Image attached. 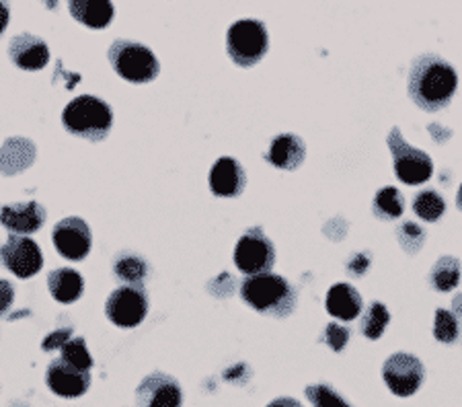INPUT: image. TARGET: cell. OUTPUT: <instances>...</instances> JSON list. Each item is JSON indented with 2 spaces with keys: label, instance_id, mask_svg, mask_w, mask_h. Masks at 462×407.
Instances as JSON below:
<instances>
[{
  "label": "cell",
  "instance_id": "30bf717a",
  "mask_svg": "<svg viewBox=\"0 0 462 407\" xmlns=\"http://www.w3.org/2000/svg\"><path fill=\"white\" fill-rule=\"evenodd\" d=\"M0 264L17 278L27 280L43 268V255L33 239L11 235L5 245H0Z\"/></svg>",
  "mask_w": 462,
  "mask_h": 407
},
{
  "label": "cell",
  "instance_id": "f546056e",
  "mask_svg": "<svg viewBox=\"0 0 462 407\" xmlns=\"http://www.w3.org/2000/svg\"><path fill=\"white\" fill-rule=\"evenodd\" d=\"M397 236H399L401 247H403L407 254H417L423 245L426 233H423V228L420 225H415V222H403V225L399 227Z\"/></svg>",
  "mask_w": 462,
  "mask_h": 407
},
{
  "label": "cell",
  "instance_id": "7a4b0ae2",
  "mask_svg": "<svg viewBox=\"0 0 462 407\" xmlns=\"http://www.w3.org/2000/svg\"><path fill=\"white\" fill-rule=\"evenodd\" d=\"M241 296L257 313L275 317V319H284L292 313L298 301L296 288L286 278L272 272L249 276L241 284Z\"/></svg>",
  "mask_w": 462,
  "mask_h": 407
},
{
  "label": "cell",
  "instance_id": "d590c367",
  "mask_svg": "<svg viewBox=\"0 0 462 407\" xmlns=\"http://www.w3.org/2000/svg\"><path fill=\"white\" fill-rule=\"evenodd\" d=\"M267 407H302V403H298L292 397H278V399H273V402Z\"/></svg>",
  "mask_w": 462,
  "mask_h": 407
},
{
  "label": "cell",
  "instance_id": "277c9868",
  "mask_svg": "<svg viewBox=\"0 0 462 407\" xmlns=\"http://www.w3.org/2000/svg\"><path fill=\"white\" fill-rule=\"evenodd\" d=\"M109 62L119 77L138 85L151 83L161 72V64L152 50L130 40H117L111 43Z\"/></svg>",
  "mask_w": 462,
  "mask_h": 407
},
{
  "label": "cell",
  "instance_id": "ba28073f",
  "mask_svg": "<svg viewBox=\"0 0 462 407\" xmlns=\"http://www.w3.org/2000/svg\"><path fill=\"white\" fill-rule=\"evenodd\" d=\"M107 319L117 328L132 329L148 315V294L143 286H119L106 302Z\"/></svg>",
  "mask_w": 462,
  "mask_h": 407
},
{
  "label": "cell",
  "instance_id": "44dd1931",
  "mask_svg": "<svg viewBox=\"0 0 462 407\" xmlns=\"http://www.w3.org/2000/svg\"><path fill=\"white\" fill-rule=\"evenodd\" d=\"M70 14L91 29H106L114 19L111 0H70Z\"/></svg>",
  "mask_w": 462,
  "mask_h": 407
},
{
  "label": "cell",
  "instance_id": "ac0fdd59",
  "mask_svg": "<svg viewBox=\"0 0 462 407\" xmlns=\"http://www.w3.org/2000/svg\"><path fill=\"white\" fill-rule=\"evenodd\" d=\"M304 157H307V146H304L302 138L296 134L275 136L270 144V151L265 154V159L282 171H294L302 165Z\"/></svg>",
  "mask_w": 462,
  "mask_h": 407
},
{
  "label": "cell",
  "instance_id": "484cf974",
  "mask_svg": "<svg viewBox=\"0 0 462 407\" xmlns=\"http://www.w3.org/2000/svg\"><path fill=\"white\" fill-rule=\"evenodd\" d=\"M391 321V315L383 302H370L362 319V333L368 339H378L383 338L386 325Z\"/></svg>",
  "mask_w": 462,
  "mask_h": 407
},
{
  "label": "cell",
  "instance_id": "4dcf8cb0",
  "mask_svg": "<svg viewBox=\"0 0 462 407\" xmlns=\"http://www.w3.org/2000/svg\"><path fill=\"white\" fill-rule=\"evenodd\" d=\"M349 336H352L349 329L341 328V325H337V323H329L325 329V342L329 344L335 352L344 350L346 344L349 342Z\"/></svg>",
  "mask_w": 462,
  "mask_h": 407
},
{
  "label": "cell",
  "instance_id": "7402d4cb",
  "mask_svg": "<svg viewBox=\"0 0 462 407\" xmlns=\"http://www.w3.org/2000/svg\"><path fill=\"white\" fill-rule=\"evenodd\" d=\"M148 273H151V265H148L146 259L138 254H132V251H124L114 259V276L119 282L128 286H143Z\"/></svg>",
  "mask_w": 462,
  "mask_h": 407
},
{
  "label": "cell",
  "instance_id": "e0dca14e",
  "mask_svg": "<svg viewBox=\"0 0 462 407\" xmlns=\"http://www.w3.org/2000/svg\"><path fill=\"white\" fill-rule=\"evenodd\" d=\"M37 148L23 136H13L0 146V173L3 175H17L23 173L35 162Z\"/></svg>",
  "mask_w": 462,
  "mask_h": 407
},
{
  "label": "cell",
  "instance_id": "cb8c5ba5",
  "mask_svg": "<svg viewBox=\"0 0 462 407\" xmlns=\"http://www.w3.org/2000/svg\"><path fill=\"white\" fill-rule=\"evenodd\" d=\"M372 210H374V214L380 220H394L399 218L405 210V198L397 188L386 185V188H383L376 194Z\"/></svg>",
  "mask_w": 462,
  "mask_h": 407
},
{
  "label": "cell",
  "instance_id": "4316f807",
  "mask_svg": "<svg viewBox=\"0 0 462 407\" xmlns=\"http://www.w3.org/2000/svg\"><path fill=\"white\" fill-rule=\"evenodd\" d=\"M60 350H62V360L69 362V365H72L74 368L85 370V373H88V370L93 368V358L91 354H88V347L83 338L69 339V342L60 347Z\"/></svg>",
  "mask_w": 462,
  "mask_h": 407
},
{
  "label": "cell",
  "instance_id": "83f0119b",
  "mask_svg": "<svg viewBox=\"0 0 462 407\" xmlns=\"http://www.w3.org/2000/svg\"><path fill=\"white\" fill-rule=\"evenodd\" d=\"M434 338L442 344H454L460 338V321L458 317L446 309L436 310Z\"/></svg>",
  "mask_w": 462,
  "mask_h": 407
},
{
  "label": "cell",
  "instance_id": "3957f363",
  "mask_svg": "<svg viewBox=\"0 0 462 407\" xmlns=\"http://www.w3.org/2000/svg\"><path fill=\"white\" fill-rule=\"evenodd\" d=\"M62 124L74 136L101 143L109 136L111 125H114V111L99 97L80 95L64 107Z\"/></svg>",
  "mask_w": 462,
  "mask_h": 407
},
{
  "label": "cell",
  "instance_id": "8fae6325",
  "mask_svg": "<svg viewBox=\"0 0 462 407\" xmlns=\"http://www.w3.org/2000/svg\"><path fill=\"white\" fill-rule=\"evenodd\" d=\"M51 239L58 254L70 259V262H80L88 255L93 245L91 228L87 222L79 217H69L56 222L54 231H51Z\"/></svg>",
  "mask_w": 462,
  "mask_h": 407
},
{
  "label": "cell",
  "instance_id": "9a60e30c",
  "mask_svg": "<svg viewBox=\"0 0 462 407\" xmlns=\"http://www.w3.org/2000/svg\"><path fill=\"white\" fill-rule=\"evenodd\" d=\"M9 58L21 70H42L50 62V50L42 37L21 33L9 43Z\"/></svg>",
  "mask_w": 462,
  "mask_h": 407
},
{
  "label": "cell",
  "instance_id": "e575fe53",
  "mask_svg": "<svg viewBox=\"0 0 462 407\" xmlns=\"http://www.w3.org/2000/svg\"><path fill=\"white\" fill-rule=\"evenodd\" d=\"M366 268H368V257L364 255H356L354 262L349 264V272H352L354 276H362V273L366 272Z\"/></svg>",
  "mask_w": 462,
  "mask_h": 407
},
{
  "label": "cell",
  "instance_id": "d4e9b609",
  "mask_svg": "<svg viewBox=\"0 0 462 407\" xmlns=\"http://www.w3.org/2000/svg\"><path fill=\"white\" fill-rule=\"evenodd\" d=\"M413 212L421 220L436 222L438 218H442V214L446 212V202L438 191L423 190L413 198Z\"/></svg>",
  "mask_w": 462,
  "mask_h": 407
},
{
  "label": "cell",
  "instance_id": "ffe728a7",
  "mask_svg": "<svg viewBox=\"0 0 462 407\" xmlns=\"http://www.w3.org/2000/svg\"><path fill=\"white\" fill-rule=\"evenodd\" d=\"M50 294L54 296L62 305L77 302L85 292V278L72 268H58L51 270L48 276Z\"/></svg>",
  "mask_w": 462,
  "mask_h": 407
},
{
  "label": "cell",
  "instance_id": "9c48e42d",
  "mask_svg": "<svg viewBox=\"0 0 462 407\" xmlns=\"http://www.w3.org/2000/svg\"><path fill=\"white\" fill-rule=\"evenodd\" d=\"M384 383L389 389L399 397H411L420 391L426 379V368H423L421 360L413 356V354L397 352L384 362L383 366Z\"/></svg>",
  "mask_w": 462,
  "mask_h": 407
},
{
  "label": "cell",
  "instance_id": "f35d334b",
  "mask_svg": "<svg viewBox=\"0 0 462 407\" xmlns=\"http://www.w3.org/2000/svg\"><path fill=\"white\" fill-rule=\"evenodd\" d=\"M457 204H458V210L462 212V185H460V190H458V196H457Z\"/></svg>",
  "mask_w": 462,
  "mask_h": 407
},
{
  "label": "cell",
  "instance_id": "5bb4252c",
  "mask_svg": "<svg viewBox=\"0 0 462 407\" xmlns=\"http://www.w3.org/2000/svg\"><path fill=\"white\" fill-rule=\"evenodd\" d=\"M46 222V208L37 202H14L0 210V225L11 235H33Z\"/></svg>",
  "mask_w": 462,
  "mask_h": 407
},
{
  "label": "cell",
  "instance_id": "603a6c76",
  "mask_svg": "<svg viewBox=\"0 0 462 407\" xmlns=\"http://www.w3.org/2000/svg\"><path fill=\"white\" fill-rule=\"evenodd\" d=\"M460 282V264L457 257H442L438 259L434 270L430 273V284L438 292H448L457 288Z\"/></svg>",
  "mask_w": 462,
  "mask_h": 407
},
{
  "label": "cell",
  "instance_id": "4fadbf2b",
  "mask_svg": "<svg viewBox=\"0 0 462 407\" xmlns=\"http://www.w3.org/2000/svg\"><path fill=\"white\" fill-rule=\"evenodd\" d=\"M46 383L56 395L74 399L85 395L88 387H91V375L85 373V370L74 368L62 358H58L51 360V365L48 366Z\"/></svg>",
  "mask_w": 462,
  "mask_h": 407
},
{
  "label": "cell",
  "instance_id": "836d02e7",
  "mask_svg": "<svg viewBox=\"0 0 462 407\" xmlns=\"http://www.w3.org/2000/svg\"><path fill=\"white\" fill-rule=\"evenodd\" d=\"M9 19H11V3L9 0H0V37L9 27Z\"/></svg>",
  "mask_w": 462,
  "mask_h": 407
},
{
  "label": "cell",
  "instance_id": "f1b7e54d",
  "mask_svg": "<svg viewBox=\"0 0 462 407\" xmlns=\"http://www.w3.org/2000/svg\"><path fill=\"white\" fill-rule=\"evenodd\" d=\"M304 393H307L312 407H352L344 397L337 393V391L325 383L309 384Z\"/></svg>",
  "mask_w": 462,
  "mask_h": 407
},
{
  "label": "cell",
  "instance_id": "1f68e13d",
  "mask_svg": "<svg viewBox=\"0 0 462 407\" xmlns=\"http://www.w3.org/2000/svg\"><path fill=\"white\" fill-rule=\"evenodd\" d=\"M69 339H72V328H62V329H58L54 333H50V336L43 339L42 347L46 352L58 350V347H62L66 342H69Z\"/></svg>",
  "mask_w": 462,
  "mask_h": 407
},
{
  "label": "cell",
  "instance_id": "74e56055",
  "mask_svg": "<svg viewBox=\"0 0 462 407\" xmlns=\"http://www.w3.org/2000/svg\"><path fill=\"white\" fill-rule=\"evenodd\" d=\"M43 3H46V6L50 11H56L58 9V0H43Z\"/></svg>",
  "mask_w": 462,
  "mask_h": 407
},
{
  "label": "cell",
  "instance_id": "2e32d148",
  "mask_svg": "<svg viewBox=\"0 0 462 407\" xmlns=\"http://www.w3.org/2000/svg\"><path fill=\"white\" fill-rule=\"evenodd\" d=\"M245 185H247V175L241 162L222 157L212 165L210 171V190L218 198H236L243 194Z\"/></svg>",
  "mask_w": 462,
  "mask_h": 407
},
{
  "label": "cell",
  "instance_id": "d6a6232c",
  "mask_svg": "<svg viewBox=\"0 0 462 407\" xmlns=\"http://www.w3.org/2000/svg\"><path fill=\"white\" fill-rule=\"evenodd\" d=\"M14 301V288L9 280H0V317L9 313Z\"/></svg>",
  "mask_w": 462,
  "mask_h": 407
},
{
  "label": "cell",
  "instance_id": "5b68a950",
  "mask_svg": "<svg viewBox=\"0 0 462 407\" xmlns=\"http://www.w3.org/2000/svg\"><path fill=\"white\" fill-rule=\"evenodd\" d=\"M226 50L233 62L249 69L255 66L270 50V37L261 21L241 19L230 25L226 33Z\"/></svg>",
  "mask_w": 462,
  "mask_h": 407
},
{
  "label": "cell",
  "instance_id": "8992f818",
  "mask_svg": "<svg viewBox=\"0 0 462 407\" xmlns=\"http://www.w3.org/2000/svg\"><path fill=\"white\" fill-rule=\"evenodd\" d=\"M389 148L394 161V175L407 185L426 183L434 173V162L420 148L409 146L399 128H393L389 134Z\"/></svg>",
  "mask_w": 462,
  "mask_h": 407
},
{
  "label": "cell",
  "instance_id": "6da1fadb",
  "mask_svg": "<svg viewBox=\"0 0 462 407\" xmlns=\"http://www.w3.org/2000/svg\"><path fill=\"white\" fill-rule=\"evenodd\" d=\"M458 77L452 66L434 54H423L409 72V97L423 111H439L452 101Z\"/></svg>",
  "mask_w": 462,
  "mask_h": 407
},
{
  "label": "cell",
  "instance_id": "8d00e7d4",
  "mask_svg": "<svg viewBox=\"0 0 462 407\" xmlns=\"http://www.w3.org/2000/svg\"><path fill=\"white\" fill-rule=\"evenodd\" d=\"M454 309H457L458 315H462V294L454 299Z\"/></svg>",
  "mask_w": 462,
  "mask_h": 407
},
{
  "label": "cell",
  "instance_id": "52a82bcc",
  "mask_svg": "<svg viewBox=\"0 0 462 407\" xmlns=\"http://www.w3.org/2000/svg\"><path fill=\"white\" fill-rule=\"evenodd\" d=\"M275 247L261 227L249 228L235 247V265L247 276H257L273 268Z\"/></svg>",
  "mask_w": 462,
  "mask_h": 407
},
{
  "label": "cell",
  "instance_id": "7c38bea8",
  "mask_svg": "<svg viewBox=\"0 0 462 407\" xmlns=\"http://www.w3.org/2000/svg\"><path fill=\"white\" fill-rule=\"evenodd\" d=\"M136 405L138 407H181L183 391L171 375L152 373L138 384Z\"/></svg>",
  "mask_w": 462,
  "mask_h": 407
},
{
  "label": "cell",
  "instance_id": "d6986e66",
  "mask_svg": "<svg viewBox=\"0 0 462 407\" xmlns=\"http://www.w3.org/2000/svg\"><path fill=\"white\" fill-rule=\"evenodd\" d=\"M362 296L349 284H335L327 292V310L333 315L335 319L341 321H352L357 319L362 313Z\"/></svg>",
  "mask_w": 462,
  "mask_h": 407
}]
</instances>
